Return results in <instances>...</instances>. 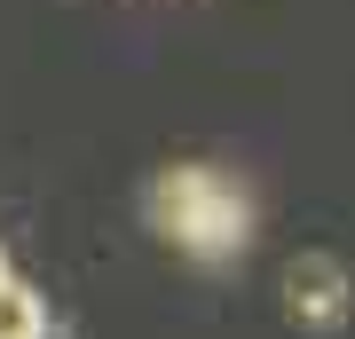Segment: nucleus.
Returning <instances> with one entry per match:
<instances>
[{"label": "nucleus", "instance_id": "nucleus-1", "mask_svg": "<svg viewBox=\"0 0 355 339\" xmlns=\"http://www.w3.org/2000/svg\"><path fill=\"white\" fill-rule=\"evenodd\" d=\"M150 221L158 237H174L198 261H229V252L253 245V198L214 166H166L150 182Z\"/></svg>", "mask_w": 355, "mask_h": 339}, {"label": "nucleus", "instance_id": "nucleus-2", "mask_svg": "<svg viewBox=\"0 0 355 339\" xmlns=\"http://www.w3.org/2000/svg\"><path fill=\"white\" fill-rule=\"evenodd\" d=\"M284 292H292V324H308V331H331L347 315V268L340 261H324V252H308V261H292V277H284Z\"/></svg>", "mask_w": 355, "mask_h": 339}, {"label": "nucleus", "instance_id": "nucleus-3", "mask_svg": "<svg viewBox=\"0 0 355 339\" xmlns=\"http://www.w3.org/2000/svg\"><path fill=\"white\" fill-rule=\"evenodd\" d=\"M0 339H48V300L16 277H0Z\"/></svg>", "mask_w": 355, "mask_h": 339}, {"label": "nucleus", "instance_id": "nucleus-4", "mask_svg": "<svg viewBox=\"0 0 355 339\" xmlns=\"http://www.w3.org/2000/svg\"><path fill=\"white\" fill-rule=\"evenodd\" d=\"M0 277H8V261H0Z\"/></svg>", "mask_w": 355, "mask_h": 339}]
</instances>
